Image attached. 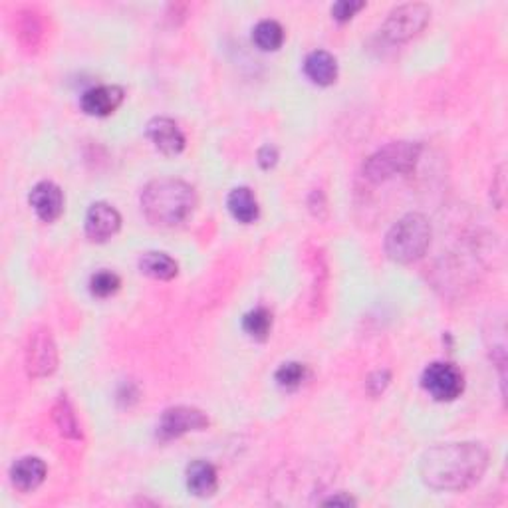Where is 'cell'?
<instances>
[{"label":"cell","instance_id":"6da1fadb","mask_svg":"<svg viewBox=\"0 0 508 508\" xmlns=\"http://www.w3.org/2000/svg\"><path fill=\"white\" fill-rule=\"evenodd\" d=\"M488 467V451L481 443H445L421 457V478L433 491L460 493L481 481Z\"/></svg>","mask_w":508,"mask_h":508},{"label":"cell","instance_id":"7a4b0ae2","mask_svg":"<svg viewBox=\"0 0 508 508\" xmlns=\"http://www.w3.org/2000/svg\"><path fill=\"white\" fill-rule=\"evenodd\" d=\"M197 206V193L181 179L162 177L147 183L141 191V211L159 227H175L189 219Z\"/></svg>","mask_w":508,"mask_h":508},{"label":"cell","instance_id":"3957f363","mask_svg":"<svg viewBox=\"0 0 508 508\" xmlns=\"http://www.w3.org/2000/svg\"><path fill=\"white\" fill-rule=\"evenodd\" d=\"M431 244V224L421 213H409L385 234V252L401 265L419 260Z\"/></svg>","mask_w":508,"mask_h":508},{"label":"cell","instance_id":"277c9868","mask_svg":"<svg viewBox=\"0 0 508 508\" xmlns=\"http://www.w3.org/2000/svg\"><path fill=\"white\" fill-rule=\"evenodd\" d=\"M421 155V145L411 141H393L365 159L363 177L372 183H383L398 175H409Z\"/></svg>","mask_w":508,"mask_h":508},{"label":"cell","instance_id":"5b68a950","mask_svg":"<svg viewBox=\"0 0 508 508\" xmlns=\"http://www.w3.org/2000/svg\"><path fill=\"white\" fill-rule=\"evenodd\" d=\"M431 8L423 3L401 4L385 18L381 26V36L391 44L409 42L429 24Z\"/></svg>","mask_w":508,"mask_h":508},{"label":"cell","instance_id":"8992f818","mask_svg":"<svg viewBox=\"0 0 508 508\" xmlns=\"http://www.w3.org/2000/svg\"><path fill=\"white\" fill-rule=\"evenodd\" d=\"M421 385L433 399L455 401L465 391V375L449 362H433L421 375Z\"/></svg>","mask_w":508,"mask_h":508},{"label":"cell","instance_id":"52a82bcc","mask_svg":"<svg viewBox=\"0 0 508 508\" xmlns=\"http://www.w3.org/2000/svg\"><path fill=\"white\" fill-rule=\"evenodd\" d=\"M209 427V417L201 409L177 406L163 411L162 419L157 423V437L162 441H171L183 437L185 433L203 431Z\"/></svg>","mask_w":508,"mask_h":508},{"label":"cell","instance_id":"ba28073f","mask_svg":"<svg viewBox=\"0 0 508 508\" xmlns=\"http://www.w3.org/2000/svg\"><path fill=\"white\" fill-rule=\"evenodd\" d=\"M58 368V350L48 330H39L31 336L26 347V370L31 378H46Z\"/></svg>","mask_w":508,"mask_h":508},{"label":"cell","instance_id":"9c48e42d","mask_svg":"<svg viewBox=\"0 0 508 508\" xmlns=\"http://www.w3.org/2000/svg\"><path fill=\"white\" fill-rule=\"evenodd\" d=\"M121 229V215L109 203H93L86 215V234L93 242H106Z\"/></svg>","mask_w":508,"mask_h":508},{"label":"cell","instance_id":"30bf717a","mask_svg":"<svg viewBox=\"0 0 508 508\" xmlns=\"http://www.w3.org/2000/svg\"><path fill=\"white\" fill-rule=\"evenodd\" d=\"M126 92L119 86H96L83 92L80 98V108L83 114L93 116V118H106L111 116L114 111L124 103Z\"/></svg>","mask_w":508,"mask_h":508},{"label":"cell","instance_id":"8fae6325","mask_svg":"<svg viewBox=\"0 0 508 508\" xmlns=\"http://www.w3.org/2000/svg\"><path fill=\"white\" fill-rule=\"evenodd\" d=\"M147 137L163 155L175 157L185 149L183 131L171 118H153L147 124Z\"/></svg>","mask_w":508,"mask_h":508},{"label":"cell","instance_id":"7c38bea8","mask_svg":"<svg viewBox=\"0 0 508 508\" xmlns=\"http://www.w3.org/2000/svg\"><path fill=\"white\" fill-rule=\"evenodd\" d=\"M28 201H31L34 213L39 215V219L44 223H54L64 211L62 189L52 181H42L34 185Z\"/></svg>","mask_w":508,"mask_h":508},{"label":"cell","instance_id":"4fadbf2b","mask_svg":"<svg viewBox=\"0 0 508 508\" xmlns=\"http://www.w3.org/2000/svg\"><path fill=\"white\" fill-rule=\"evenodd\" d=\"M46 463L39 457H22L18 459L11 469V481L21 493L36 491L46 478Z\"/></svg>","mask_w":508,"mask_h":508},{"label":"cell","instance_id":"5bb4252c","mask_svg":"<svg viewBox=\"0 0 508 508\" xmlns=\"http://www.w3.org/2000/svg\"><path fill=\"white\" fill-rule=\"evenodd\" d=\"M187 488L189 493L206 498L213 496L219 488V477H216V469L206 463V460H193V463L187 467Z\"/></svg>","mask_w":508,"mask_h":508},{"label":"cell","instance_id":"9a60e30c","mask_svg":"<svg viewBox=\"0 0 508 508\" xmlns=\"http://www.w3.org/2000/svg\"><path fill=\"white\" fill-rule=\"evenodd\" d=\"M304 72L318 86H332L337 80V60L330 52L314 50L306 56Z\"/></svg>","mask_w":508,"mask_h":508},{"label":"cell","instance_id":"2e32d148","mask_svg":"<svg viewBox=\"0 0 508 508\" xmlns=\"http://www.w3.org/2000/svg\"><path fill=\"white\" fill-rule=\"evenodd\" d=\"M227 206L231 215L242 224H250L258 219V201L249 187H237L229 193Z\"/></svg>","mask_w":508,"mask_h":508},{"label":"cell","instance_id":"e0dca14e","mask_svg":"<svg viewBox=\"0 0 508 508\" xmlns=\"http://www.w3.org/2000/svg\"><path fill=\"white\" fill-rule=\"evenodd\" d=\"M139 270L144 272V275L155 278V280H171V278L177 276L179 267L167 252L149 250V252L141 254Z\"/></svg>","mask_w":508,"mask_h":508},{"label":"cell","instance_id":"ac0fdd59","mask_svg":"<svg viewBox=\"0 0 508 508\" xmlns=\"http://www.w3.org/2000/svg\"><path fill=\"white\" fill-rule=\"evenodd\" d=\"M252 42L265 52L278 50L285 42V28L276 21H260L252 31Z\"/></svg>","mask_w":508,"mask_h":508},{"label":"cell","instance_id":"d6986e66","mask_svg":"<svg viewBox=\"0 0 508 508\" xmlns=\"http://www.w3.org/2000/svg\"><path fill=\"white\" fill-rule=\"evenodd\" d=\"M242 328L254 340H267L272 330V314L267 308H254L242 318Z\"/></svg>","mask_w":508,"mask_h":508},{"label":"cell","instance_id":"ffe728a7","mask_svg":"<svg viewBox=\"0 0 508 508\" xmlns=\"http://www.w3.org/2000/svg\"><path fill=\"white\" fill-rule=\"evenodd\" d=\"M54 421H56V425H58L60 433L64 437H70V439H80V425H78V421H76V413L72 411L70 407V403L66 401V399H60L58 403H56V407H54Z\"/></svg>","mask_w":508,"mask_h":508},{"label":"cell","instance_id":"44dd1931","mask_svg":"<svg viewBox=\"0 0 508 508\" xmlns=\"http://www.w3.org/2000/svg\"><path fill=\"white\" fill-rule=\"evenodd\" d=\"M308 378V370L304 363H298V362H288V363H282L278 372H276V381L280 388L285 390H296L300 385L304 383V380Z\"/></svg>","mask_w":508,"mask_h":508},{"label":"cell","instance_id":"7402d4cb","mask_svg":"<svg viewBox=\"0 0 508 508\" xmlns=\"http://www.w3.org/2000/svg\"><path fill=\"white\" fill-rule=\"evenodd\" d=\"M121 286V280L111 270H100L90 280V293L96 298H108L116 294Z\"/></svg>","mask_w":508,"mask_h":508},{"label":"cell","instance_id":"603a6c76","mask_svg":"<svg viewBox=\"0 0 508 508\" xmlns=\"http://www.w3.org/2000/svg\"><path fill=\"white\" fill-rule=\"evenodd\" d=\"M363 6L365 3H362V0H340V3H336L332 6V16L337 22H346L350 21L357 11H362Z\"/></svg>","mask_w":508,"mask_h":508},{"label":"cell","instance_id":"cb8c5ba5","mask_svg":"<svg viewBox=\"0 0 508 508\" xmlns=\"http://www.w3.org/2000/svg\"><path fill=\"white\" fill-rule=\"evenodd\" d=\"M390 383V372H375L370 375L368 380V390L372 395H380L385 388H388Z\"/></svg>","mask_w":508,"mask_h":508},{"label":"cell","instance_id":"d4e9b609","mask_svg":"<svg viewBox=\"0 0 508 508\" xmlns=\"http://www.w3.org/2000/svg\"><path fill=\"white\" fill-rule=\"evenodd\" d=\"M278 162V152L275 145H265L258 149V165L262 169H272Z\"/></svg>","mask_w":508,"mask_h":508},{"label":"cell","instance_id":"484cf974","mask_svg":"<svg viewBox=\"0 0 508 508\" xmlns=\"http://www.w3.org/2000/svg\"><path fill=\"white\" fill-rule=\"evenodd\" d=\"M324 504H334V506H354L355 504V501L352 496H347V495H344V493H337L336 496H330L328 498V501H324Z\"/></svg>","mask_w":508,"mask_h":508}]
</instances>
